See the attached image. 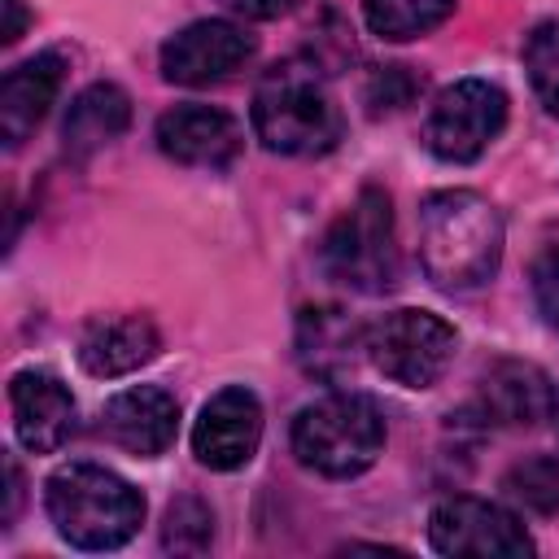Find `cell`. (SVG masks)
Listing matches in <instances>:
<instances>
[{"label": "cell", "instance_id": "obj_1", "mask_svg": "<svg viewBox=\"0 0 559 559\" xmlns=\"http://www.w3.org/2000/svg\"><path fill=\"white\" fill-rule=\"evenodd\" d=\"M502 214L467 188L432 192L419 205V266L445 293L480 288L502 262Z\"/></svg>", "mask_w": 559, "mask_h": 559}, {"label": "cell", "instance_id": "obj_2", "mask_svg": "<svg viewBox=\"0 0 559 559\" xmlns=\"http://www.w3.org/2000/svg\"><path fill=\"white\" fill-rule=\"evenodd\" d=\"M44 507L52 528L79 550H118L144 524V493L96 463H70L52 472Z\"/></svg>", "mask_w": 559, "mask_h": 559}, {"label": "cell", "instance_id": "obj_3", "mask_svg": "<svg viewBox=\"0 0 559 559\" xmlns=\"http://www.w3.org/2000/svg\"><path fill=\"white\" fill-rule=\"evenodd\" d=\"M253 135L284 157H314L341 140V114L310 66L284 61L253 87Z\"/></svg>", "mask_w": 559, "mask_h": 559}, {"label": "cell", "instance_id": "obj_4", "mask_svg": "<svg viewBox=\"0 0 559 559\" xmlns=\"http://www.w3.org/2000/svg\"><path fill=\"white\" fill-rule=\"evenodd\" d=\"M384 450V415L362 393H328L297 411L293 419V454L301 467L349 480L367 472Z\"/></svg>", "mask_w": 559, "mask_h": 559}, {"label": "cell", "instance_id": "obj_5", "mask_svg": "<svg viewBox=\"0 0 559 559\" xmlns=\"http://www.w3.org/2000/svg\"><path fill=\"white\" fill-rule=\"evenodd\" d=\"M323 271L354 293H389L397 284V240H393V205L389 192L362 188L349 210L328 227L319 245Z\"/></svg>", "mask_w": 559, "mask_h": 559}, {"label": "cell", "instance_id": "obj_6", "mask_svg": "<svg viewBox=\"0 0 559 559\" xmlns=\"http://www.w3.org/2000/svg\"><path fill=\"white\" fill-rule=\"evenodd\" d=\"M459 332L432 310H389L362 336V349L380 376L402 389H432L454 362Z\"/></svg>", "mask_w": 559, "mask_h": 559}, {"label": "cell", "instance_id": "obj_7", "mask_svg": "<svg viewBox=\"0 0 559 559\" xmlns=\"http://www.w3.org/2000/svg\"><path fill=\"white\" fill-rule=\"evenodd\" d=\"M507 127V96L489 79H459L437 92L428 122H424V144L441 162H476L498 131Z\"/></svg>", "mask_w": 559, "mask_h": 559}, {"label": "cell", "instance_id": "obj_8", "mask_svg": "<svg viewBox=\"0 0 559 559\" xmlns=\"http://www.w3.org/2000/svg\"><path fill=\"white\" fill-rule=\"evenodd\" d=\"M428 542L437 555H472V559H520L533 555V537L524 524L485 498H445L428 515Z\"/></svg>", "mask_w": 559, "mask_h": 559}, {"label": "cell", "instance_id": "obj_9", "mask_svg": "<svg viewBox=\"0 0 559 559\" xmlns=\"http://www.w3.org/2000/svg\"><path fill=\"white\" fill-rule=\"evenodd\" d=\"M253 57V39L236 22H192L162 44V79L179 87H210Z\"/></svg>", "mask_w": 559, "mask_h": 559}, {"label": "cell", "instance_id": "obj_10", "mask_svg": "<svg viewBox=\"0 0 559 559\" xmlns=\"http://www.w3.org/2000/svg\"><path fill=\"white\" fill-rule=\"evenodd\" d=\"M262 441V402L245 384L218 389L192 428V454L210 472H236L258 454Z\"/></svg>", "mask_w": 559, "mask_h": 559}, {"label": "cell", "instance_id": "obj_11", "mask_svg": "<svg viewBox=\"0 0 559 559\" xmlns=\"http://www.w3.org/2000/svg\"><path fill=\"white\" fill-rule=\"evenodd\" d=\"M179 432V402L157 384L122 389L100 411V437L135 459H157Z\"/></svg>", "mask_w": 559, "mask_h": 559}, {"label": "cell", "instance_id": "obj_12", "mask_svg": "<svg viewBox=\"0 0 559 559\" xmlns=\"http://www.w3.org/2000/svg\"><path fill=\"white\" fill-rule=\"evenodd\" d=\"M9 406H13V432L31 454H52L74 432V397L52 371H17L9 380Z\"/></svg>", "mask_w": 559, "mask_h": 559}, {"label": "cell", "instance_id": "obj_13", "mask_svg": "<svg viewBox=\"0 0 559 559\" xmlns=\"http://www.w3.org/2000/svg\"><path fill=\"white\" fill-rule=\"evenodd\" d=\"M157 148L179 166H227L240 153V127L214 105H175L157 118Z\"/></svg>", "mask_w": 559, "mask_h": 559}, {"label": "cell", "instance_id": "obj_14", "mask_svg": "<svg viewBox=\"0 0 559 559\" xmlns=\"http://www.w3.org/2000/svg\"><path fill=\"white\" fill-rule=\"evenodd\" d=\"M559 406L555 384L546 380L542 367L520 362V358H502L485 371L480 380V411L493 424H511V428H533L542 419H550Z\"/></svg>", "mask_w": 559, "mask_h": 559}, {"label": "cell", "instance_id": "obj_15", "mask_svg": "<svg viewBox=\"0 0 559 559\" xmlns=\"http://www.w3.org/2000/svg\"><path fill=\"white\" fill-rule=\"evenodd\" d=\"M162 349V336L153 328V319L144 314H109V319H92L79 336V362L83 371L114 380L127 376L144 362H153Z\"/></svg>", "mask_w": 559, "mask_h": 559}, {"label": "cell", "instance_id": "obj_16", "mask_svg": "<svg viewBox=\"0 0 559 559\" xmlns=\"http://www.w3.org/2000/svg\"><path fill=\"white\" fill-rule=\"evenodd\" d=\"M66 79V61L61 52H39L22 66H13L0 83V135L9 148H17L48 114V105L57 100Z\"/></svg>", "mask_w": 559, "mask_h": 559}, {"label": "cell", "instance_id": "obj_17", "mask_svg": "<svg viewBox=\"0 0 559 559\" xmlns=\"http://www.w3.org/2000/svg\"><path fill=\"white\" fill-rule=\"evenodd\" d=\"M131 127V96L114 83H92L70 100L61 140L70 157H92L109 140H118Z\"/></svg>", "mask_w": 559, "mask_h": 559}, {"label": "cell", "instance_id": "obj_18", "mask_svg": "<svg viewBox=\"0 0 559 559\" xmlns=\"http://www.w3.org/2000/svg\"><path fill=\"white\" fill-rule=\"evenodd\" d=\"M454 13V0H362V22L371 35L406 44L437 31Z\"/></svg>", "mask_w": 559, "mask_h": 559}, {"label": "cell", "instance_id": "obj_19", "mask_svg": "<svg viewBox=\"0 0 559 559\" xmlns=\"http://www.w3.org/2000/svg\"><path fill=\"white\" fill-rule=\"evenodd\" d=\"M502 489L520 507H528L533 515H555L559 511V459L555 454H528V459H520L507 472Z\"/></svg>", "mask_w": 559, "mask_h": 559}, {"label": "cell", "instance_id": "obj_20", "mask_svg": "<svg viewBox=\"0 0 559 559\" xmlns=\"http://www.w3.org/2000/svg\"><path fill=\"white\" fill-rule=\"evenodd\" d=\"M354 345V328H349V319L341 314V310H332V306H319V310H306L301 314V358L310 362V371H323L328 362V354L336 358V362H349V349Z\"/></svg>", "mask_w": 559, "mask_h": 559}, {"label": "cell", "instance_id": "obj_21", "mask_svg": "<svg viewBox=\"0 0 559 559\" xmlns=\"http://www.w3.org/2000/svg\"><path fill=\"white\" fill-rule=\"evenodd\" d=\"M524 70L546 114L559 118V22L533 26V35L524 39Z\"/></svg>", "mask_w": 559, "mask_h": 559}, {"label": "cell", "instance_id": "obj_22", "mask_svg": "<svg viewBox=\"0 0 559 559\" xmlns=\"http://www.w3.org/2000/svg\"><path fill=\"white\" fill-rule=\"evenodd\" d=\"M210 542H214V515H210V507L201 498L170 502L166 524H162V546L175 550V555H201Z\"/></svg>", "mask_w": 559, "mask_h": 559}, {"label": "cell", "instance_id": "obj_23", "mask_svg": "<svg viewBox=\"0 0 559 559\" xmlns=\"http://www.w3.org/2000/svg\"><path fill=\"white\" fill-rule=\"evenodd\" d=\"M419 87H424V79H415L411 66H380L367 83V105H371V114H393V109L411 105L419 96Z\"/></svg>", "mask_w": 559, "mask_h": 559}, {"label": "cell", "instance_id": "obj_24", "mask_svg": "<svg viewBox=\"0 0 559 559\" xmlns=\"http://www.w3.org/2000/svg\"><path fill=\"white\" fill-rule=\"evenodd\" d=\"M537 306H542L546 319L559 328V253H550L546 266L537 271Z\"/></svg>", "mask_w": 559, "mask_h": 559}, {"label": "cell", "instance_id": "obj_25", "mask_svg": "<svg viewBox=\"0 0 559 559\" xmlns=\"http://www.w3.org/2000/svg\"><path fill=\"white\" fill-rule=\"evenodd\" d=\"M218 4L231 9V13H240V17H249V22H266V17L288 13L297 0H218Z\"/></svg>", "mask_w": 559, "mask_h": 559}, {"label": "cell", "instance_id": "obj_26", "mask_svg": "<svg viewBox=\"0 0 559 559\" xmlns=\"http://www.w3.org/2000/svg\"><path fill=\"white\" fill-rule=\"evenodd\" d=\"M22 26H26V9H22V0H4V26H0V39L13 44V39L22 35Z\"/></svg>", "mask_w": 559, "mask_h": 559}, {"label": "cell", "instance_id": "obj_27", "mask_svg": "<svg viewBox=\"0 0 559 559\" xmlns=\"http://www.w3.org/2000/svg\"><path fill=\"white\" fill-rule=\"evenodd\" d=\"M555 415H559V406H555Z\"/></svg>", "mask_w": 559, "mask_h": 559}]
</instances>
